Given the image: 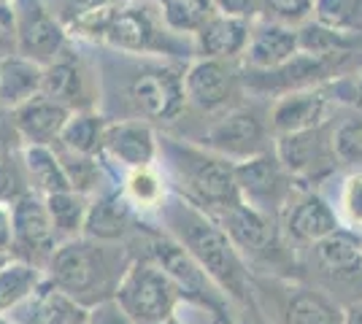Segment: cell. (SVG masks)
Returning <instances> with one entry per match:
<instances>
[{"instance_id":"cell-1","label":"cell","mask_w":362,"mask_h":324,"mask_svg":"<svg viewBox=\"0 0 362 324\" xmlns=\"http://www.w3.org/2000/svg\"><path fill=\"white\" fill-rule=\"evenodd\" d=\"M130 263L133 254L127 244H103L78 235L57 246L46 265V278L81 308H92L103 300H114Z\"/></svg>"},{"instance_id":"cell-2","label":"cell","mask_w":362,"mask_h":324,"mask_svg":"<svg viewBox=\"0 0 362 324\" xmlns=\"http://www.w3.org/2000/svg\"><path fill=\"white\" fill-rule=\"evenodd\" d=\"M71 35L114 54L133 57L179 54L176 38H184L168 30L160 14V3L151 0H114L74 25Z\"/></svg>"},{"instance_id":"cell-3","label":"cell","mask_w":362,"mask_h":324,"mask_svg":"<svg viewBox=\"0 0 362 324\" xmlns=\"http://www.w3.org/2000/svg\"><path fill=\"white\" fill-rule=\"evenodd\" d=\"M165 232L173 235L181 246L187 248L197 265L216 281V287L235 300H246V270L238 257V248L230 241V235L222 230V224L197 208L187 198H168L163 208L157 211Z\"/></svg>"},{"instance_id":"cell-4","label":"cell","mask_w":362,"mask_h":324,"mask_svg":"<svg viewBox=\"0 0 362 324\" xmlns=\"http://www.w3.org/2000/svg\"><path fill=\"white\" fill-rule=\"evenodd\" d=\"M160 155L170 162L179 179L181 198L195 203L206 214H216L241 203L235 165L227 162V157L173 138H160Z\"/></svg>"},{"instance_id":"cell-5","label":"cell","mask_w":362,"mask_h":324,"mask_svg":"<svg viewBox=\"0 0 362 324\" xmlns=\"http://www.w3.org/2000/svg\"><path fill=\"white\" fill-rule=\"evenodd\" d=\"M124 100L133 108V119L146 122H173L187 108V90L184 73L173 65L138 57L133 73L124 87Z\"/></svg>"},{"instance_id":"cell-6","label":"cell","mask_w":362,"mask_h":324,"mask_svg":"<svg viewBox=\"0 0 362 324\" xmlns=\"http://www.w3.org/2000/svg\"><path fill=\"white\" fill-rule=\"evenodd\" d=\"M184 297L176 281L160 265L136 260L122 276L114 300L136 324H163L173 319V311Z\"/></svg>"},{"instance_id":"cell-7","label":"cell","mask_w":362,"mask_h":324,"mask_svg":"<svg viewBox=\"0 0 362 324\" xmlns=\"http://www.w3.org/2000/svg\"><path fill=\"white\" fill-rule=\"evenodd\" d=\"M14 219V241H11V257L25 260L30 265L44 268L52 254L60 246V235L52 224V216L46 211V200L38 192H28L11 205Z\"/></svg>"},{"instance_id":"cell-8","label":"cell","mask_w":362,"mask_h":324,"mask_svg":"<svg viewBox=\"0 0 362 324\" xmlns=\"http://www.w3.org/2000/svg\"><path fill=\"white\" fill-rule=\"evenodd\" d=\"M16 32H19V54L49 65L71 47V32L62 25L46 0H14Z\"/></svg>"},{"instance_id":"cell-9","label":"cell","mask_w":362,"mask_h":324,"mask_svg":"<svg viewBox=\"0 0 362 324\" xmlns=\"http://www.w3.org/2000/svg\"><path fill=\"white\" fill-rule=\"evenodd\" d=\"M44 97L65 106L68 111L98 108L100 103V76H92L84 60L68 47L54 62L44 68Z\"/></svg>"},{"instance_id":"cell-10","label":"cell","mask_w":362,"mask_h":324,"mask_svg":"<svg viewBox=\"0 0 362 324\" xmlns=\"http://www.w3.org/2000/svg\"><path fill=\"white\" fill-rule=\"evenodd\" d=\"M160 157V136L146 119H111L103 138V160L122 170L151 168Z\"/></svg>"},{"instance_id":"cell-11","label":"cell","mask_w":362,"mask_h":324,"mask_svg":"<svg viewBox=\"0 0 362 324\" xmlns=\"http://www.w3.org/2000/svg\"><path fill=\"white\" fill-rule=\"evenodd\" d=\"M344 57L346 54H341V57H314V54L298 52L289 62L271 68V71L246 68L241 81L246 84V90H252L257 95H289L298 92L300 87L314 84L319 78H325L330 73L332 60H344Z\"/></svg>"},{"instance_id":"cell-12","label":"cell","mask_w":362,"mask_h":324,"mask_svg":"<svg viewBox=\"0 0 362 324\" xmlns=\"http://www.w3.org/2000/svg\"><path fill=\"white\" fill-rule=\"evenodd\" d=\"M262 143H265V127L257 119V114L246 108L227 111L200 138L203 149H209L214 155L233 157V160H249V157L262 155Z\"/></svg>"},{"instance_id":"cell-13","label":"cell","mask_w":362,"mask_h":324,"mask_svg":"<svg viewBox=\"0 0 362 324\" xmlns=\"http://www.w3.org/2000/svg\"><path fill=\"white\" fill-rule=\"evenodd\" d=\"M141 224V216L122 192V184L106 186L90 198V211L84 222V235L103 244H127V238Z\"/></svg>"},{"instance_id":"cell-14","label":"cell","mask_w":362,"mask_h":324,"mask_svg":"<svg viewBox=\"0 0 362 324\" xmlns=\"http://www.w3.org/2000/svg\"><path fill=\"white\" fill-rule=\"evenodd\" d=\"M238 73L230 65V60H211V57H197L184 71V90L187 103L200 111H219L225 108L238 87Z\"/></svg>"},{"instance_id":"cell-15","label":"cell","mask_w":362,"mask_h":324,"mask_svg":"<svg viewBox=\"0 0 362 324\" xmlns=\"http://www.w3.org/2000/svg\"><path fill=\"white\" fill-rule=\"evenodd\" d=\"M332 138H335V133L327 136L322 124L314 130H305V133L281 136L279 138V160L295 176H305V179L322 176L341 162L335 155Z\"/></svg>"},{"instance_id":"cell-16","label":"cell","mask_w":362,"mask_h":324,"mask_svg":"<svg viewBox=\"0 0 362 324\" xmlns=\"http://www.w3.org/2000/svg\"><path fill=\"white\" fill-rule=\"evenodd\" d=\"M235 181H238L241 200L268 214L273 205H279L281 189H284L281 160L271 157L268 152L249 157V160H241L235 165Z\"/></svg>"},{"instance_id":"cell-17","label":"cell","mask_w":362,"mask_h":324,"mask_svg":"<svg viewBox=\"0 0 362 324\" xmlns=\"http://www.w3.org/2000/svg\"><path fill=\"white\" fill-rule=\"evenodd\" d=\"M222 230L230 235V241L235 244V248L249 251V254H262L273 246L276 241V230H273V219L271 214L259 211L249 203H235L225 211H216L211 214Z\"/></svg>"},{"instance_id":"cell-18","label":"cell","mask_w":362,"mask_h":324,"mask_svg":"<svg viewBox=\"0 0 362 324\" xmlns=\"http://www.w3.org/2000/svg\"><path fill=\"white\" fill-rule=\"evenodd\" d=\"M192 38H195V52L200 57L235 60V57H243V52L249 47L252 25H249L246 16H233L216 11Z\"/></svg>"},{"instance_id":"cell-19","label":"cell","mask_w":362,"mask_h":324,"mask_svg":"<svg viewBox=\"0 0 362 324\" xmlns=\"http://www.w3.org/2000/svg\"><path fill=\"white\" fill-rule=\"evenodd\" d=\"M71 114L74 111H68L60 103L38 95V97H33L30 103L16 108L14 119L19 133H22L25 146H54L60 140Z\"/></svg>"},{"instance_id":"cell-20","label":"cell","mask_w":362,"mask_h":324,"mask_svg":"<svg viewBox=\"0 0 362 324\" xmlns=\"http://www.w3.org/2000/svg\"><path fill=\"white\" fill-rule=\"evenodd\" d=\"M298 52H300L298 30H292L289 25H281V22H262L252 28V38L243 52V60H246V68L271 71V68L289 62Z\"/></svg>"},{"instance_id":"cell-21","label":"cell","mask_w":362,"mask_h":324,"mask_svg":"<svg viewBox=\"0 0 362 324\" xmlns=\"http://www.w3.org/2000/svg\"><path fill=\"white\" fill-rule=\"evenodd\" d=\"M325 114H327V97L322 92H289L276 100L271 124L279 136H292L319 127Z\"/></svg>"},{"instance_id":"cell-22","label":"cell","mask_w":362,"mask_h":324,"mask_svg":"<svg viewBox=\"0 0 362 324\" xmlns=\"http://www.w3.org/2000/svg\"><path fill=\"white\" fill-rule=\"evenodd\" d=\"M44 68L41 62L14 54L0 62V106L16 111L30 103L44 90Z\"/></svg>"},{"instance_id":"cell-23","label":"cell","mask_w":362,"mask_h":324,"mask_svg":"<svg viewBox=\"0 0 362 324\" xmlns=\"http://www.w3.org/2000/svg\"><path fill=\"white\" fill-rule=\"evenodd\" d=\"M22 308L25 313L16 324H76L87 313V308H81L54 284H49V278Z\"/></svg>"},{"instance_id":"cell-24","label":"cell","mask_w":362,"mask_h":324,"mask_svg":"<svg viewBox=\"0 0 362 324\" xmlns=\"http://www.w3.org/2000/svg\"><path fill=\"white\" fill-rule=\"evenodd\" d=\"M335 230H338V216L317 195L303 198L287 216L289 238H295L298 244H319Z\"/></svg>"},{"instance_id":"cell-25","label":"cell","mask_w":362,"mask_h":324,"mask_svg":"<svg viewBox=\"0 0 362 324\" xmlns=\"http://www.w3.org/2000/svg\"><path fill=\"white\" fill-rule=\"evenodd\" d=\"M108 119L103 111L98 108H84V111H74L71 119L62 130L57 146L76 152V155L87 157H103V138H106Z\"/></svg>"},{"instance_id":"cell-26","label":"cell","mask_w":362,"mask_h":324,"mask_svg":"<svg viewBox=\"0 0 362 324\" xmlns=\"http://www.w3.org/2000/svg\"><path fill=\"white\" fill-rule=\"evenodd\" d=\"M22 162H25V173H28L30 189L38 192L41 198L54 195V192H65V189H74L54 146H25L22 149Z\"/></svg>"},{"instance_id":"cell-27","label":"cell","mask_w":362,"mask_h":324,"mask_svg":"<svg viewBox=\"0 0 362 324\" xmlns=\"http://www.w3.org/2000/svg\"><path fill=\"white\" fill-rule=\"evenodd\" d=\"M46 270L25 260H14L0 268V313L19 311L33 294L44 287Z\"/></svg>"},{"instance_id":"cell-28","label":"cell","mask_w":362,"mask_h":324,"mask_svg":"<svg viewBox=\"0 0 362 324\" xmlns=\"http://www.w3.org/2000/svg\"><path fill=\"white\" fill-rule=\"evenodd\" d=\"M314 254H317V263L335 276H351V273H360L362 268V244L351 232H330L327 238L314 244Z\"/></svg>"},{"instance_id":"cell-29","label":"cell","mask_w":362,"mask_h":324,"mask_svg":"<svg viewBox=\"0 0 362 324\" xmlns=\"http://www.w3.org/2000/svg\"><path fill=\"white\" fill-rule=\"evenodd\" d=\"M44 200L60 241H71V238L84 235V222H87V211H90V195L76 192V189H65V192L46 195Z\"/></svg>"},{"instance_id":"cell-30","label":"cell","mask_w":362,"mask_h":324,"mask_svg":"<svg viewBox=\"0 0 362 324\" xmlns=\"http://www.w3.org/2000/svg\"><path fill=\"white\" fill-rule=\"evenodd\" d=\"M122 192L127 195V200L133 203L138 216L149 214V211H160L163 203L168 200L165 179L154 170V165L151 168L127 170V176L122 181Z\"/></svg>"},{"instance_id":"cell-31","label":"cell","mask_w":362,"mask_h":324,"mask_svg":"<svg viewBox=\"0 0 362 324\" xmlns=\"http://www.w3.org/2000/svg\"><path fill=\"white\" fill-rule=\"evenodd\" d=\"M160 14L170 32L176 35H195L214 14V0H160Z\"/></svg>"},{"instance_id":"cell-32","label":"cell","mask_w":362,"mask_h":324,"mask_svg":"<svg viewBox=\"0 0 362 324\" xmlns=\"http://www.w3.org/2000/svg\"><path fill=\"white\" fill-rule=\"evenodd\" d=\"M298 44H300V52L314 57H341L357 47V35L330 30L319 22H305L298 30Z\"/></svg>"},{"instance_id":"cell-33","label":"cell","mask_w":362,"mask_h":324,"mask_svg":"<svg viewBox=\"0 0 362 324\" xmlns=\"http://www.w3.org/2000/svg\"><path fill=\"white\" fill-rule=\"evenodd\" d=\"M284 324H344V316L317 292H295L287 303Z\"/></svg>"},{"instance_id":"cell-34","label":"cell","mask_w":362,"mask_h":324,"mask_svg":"<svg viewBox=\"0 0 362 324\" xmlns=\"http://www.w3.org/2000/svg\"><path fill=\"white\" fill-rule=\"evenodd\" d=\"M314 22L349 35L362 32V0H314Z\"/></svg>"},{"instance_id":"cell-35","label":"cell","mask_w":362,"mask_h":324,"mask_svg":"<svg viewBox=\"0 0 362 324\" xmlns=\"http://www.w3.org/2000/svg\"><path fill=\"white\" fill-rule=\"evenodd\" d=\"M28 192H33V189L30 181H28V173H25L22 152L0 157V203L3 205H14Z\"/></svg>"},{"instance_id":"cell-36","label":"cell","mask_w":362,"mask_h":324,"mask_svg":"<svg viewBox=\"0 0 362 324\" xmlns=\"http://www.w3.org/2000/svg\"><path fill=\"white\" fill-rule=\"evenodd\" d=\"M335 155L346 165H362V116L346 119L335 130Z\"/></svg>"},{"instance_id":"cell-37","label":"cell","mask_w":362,"mask_h":324,"mask_svg":"<svg viewBox=\"0 0 362 324\" xmlns=\"http://www.w3.org/2000/svg\"><path fill=\"white\" fill-rule=\"evenodd\" d=\"M108 3H114V0H46V6L52 8V14L57 16L62 25L68 28V32H71V28L78 25L84 16L100 11Z\"/></svg>"},{"instance_id":"cell-38","label":"cell","mask_w":362,"mask_h":324,"mask_svg":"<svg viewBox=\"0 0 362 324\" xmlns=\"http://www.w3.org/2000/svg\"><path fill=\"white\" fill-rule=\"evenodd\" d=\"M262 8L273 16V22L298 25L314 14V0H259Z\"/></svg>"},{"instance_id":"cell-39","label":"cell","mask_w":362,"mask_h":324,"mask_svg":"<svg viewBox=\"0 0 362 324\" xmlns=\"http://www.w3.org/2000/svg\"><path fill=\"white\" fill-rule=\"evenodd\" d=\"M19 54V32H16V11L11 3H0V62Z\"/></svg>"},{"instance_id":"cell-40","label":"cell","mask_w":362,"mask_h":324,"mask_svg":"<svg viewBox=\"0 0 362 324\" xmlns=\"http://www.w3.org/2000/svg\"><path fill=\"white\" fill-rule=\"evenodd\" d=\"M341 205L346 211V219L362 230V173L357 176H349L346 184H344V195H341Z\"/></svg>"},{"instance_id":"cell-41","label":"cell","mask_w":362,"mask_h":324,"mask_svg":"<svg viewBox=\"0 0 362 324\" xmlns=\"http://www.w3.org/2000/svg\"><path fill=\"white\" fill-rule=\"evenodd\" d=\"M22 149H25V140H22V133L16 127L14 111L0 106V157L16 155Z\"/></svg>"},{"instance_id":"cell-42","label":"cell","mask_w":362,"mask_h":324,"mask_svg":"<svg viewBox=\"0 0 362 324\" xmlns=\"http://www.w3.org/2000/svg\"><path fill=\"white\" fill-rule=\"evenodd\" d=\"M87 324H136L117 300H103L98 306L87 308Z\"/></svg>"},{"instance_id":"cell-43","label":"cell","mask_w":362,"mask_h":324,"mask_svg":"<svg viewBox=\"0 0 362 324\" xmlns=\"http://www.w3.org/2000/svg\"><path fill=\"white\" fill-rule=\"evenodd\" d=\"M216 11L222 14H233V16H249L257 11V0H214Z\"/></svg>"},{"instance_id":"cell-44","label":"cell","mask_w":362,"mask_h":324,"mask_svg":"<svg viewBox=\"0 0 362 324\" xmlns=\"http://www.w3.org/2000/svg\"><path fill=\"white\" fill-rule=\"evenodd\" d=\"M11 241H14V219H11V205L0 203V251L11 254Z\"/></svg>"},{"instance_id":"cell-45","label":"cell","mask_w":362,"mask_h":324,"mask_svg":"<svg viewBox=\"0 0 362 324\" xmlns=\"http://www.w3.org/2000/svg\"><path fill=\"white\" fill-rule=\"evenodd\" d=\"M344 324H362V303L351 306V308L344 313Z\"/></svg>"},{"instance_id":"cell-46","label":"cell","mask_w":362,"mask_h":324,"mask_svg":"<svg viewBox=\"0 0 362 324\" xmlns=\"http://www.w3.org/2000/svg\"><path fill=\"white\" fill-rule=\"evenodd\" d=\"M8 263H11V254L8 251H0V268H6Z\"/></svg>"},{"instance_id":"cell-47","label":"cell","mask_w":362,"mask_h":324,"mask_svg":"<svg viewBox=\"0 0 362 324\" xmlns=\"http://www.w3.org/2000/svg\"><path fill=\"white\" fill-rule=\"evenodd\" d=\"M0 324H16V322H14V319H8L6 313H0Z\"/></svg>"},{"instance_id":"cell-48","label":"cell","mask_w":362,"mask_h":324,"mask_svg":"<svg viewBox=\"0 0 362 324\" xmlns=\"http://www.w3.org/2000/svg\"><path fill=\"white\" fill-rule=\"evenodd\" d=\"M163 324H181V322L176 319V316H173V319H168V322H163Z\"/></svg>"},{"instance_id":"cell-49","label":"cell","mask_w":362,"mask_h":324,"mask_svg":"<svg viewBox=\"0 0 362 324\" xmlns=\"http://www.w3.org/2000/svg\"><path fill=\"white\" fill-rule=\"evenodd\" d=\"M76 324H87V313H84V316H81V319H78Z\"/></svg>"},{"instance_id":"cell-50","label":"cell","mask_w":362,"mask_h":324,"mask_svg":"<svg viewBox=\"0 0 362 324\" xmlns=\"http://www.w3.org/2000/svg\"><path fill=\"white\" fill-rule=\"evenodd\" d=\"M360 95H362V81H360Z\"/></svg>"},{"instance_id":"cell-51","label":"cell","mask_w":362,"mask_h":324,"mask_svg":"<svg viewBox=\"0 0 362 324\" xmlns=\"http://www.w3.org/2000/svg\"><path fill=\"white\" fill-rule=\"evenodd\" d=\"M151 3H160V0H151Z\"/></svg>"}]
</instances>
